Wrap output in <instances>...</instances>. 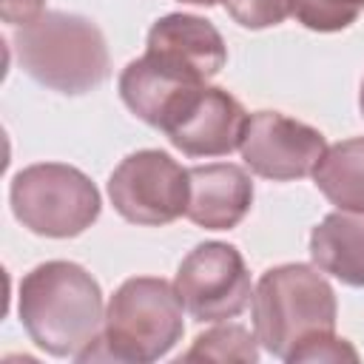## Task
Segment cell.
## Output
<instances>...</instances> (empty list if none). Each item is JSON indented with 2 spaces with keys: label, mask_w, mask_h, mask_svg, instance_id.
<instances>
[{
  "label": "cell",
  "mask_w": 364,
  "mask_h": 364,
  "mask_svg": "<svg viewBox=\"0 0 364 364\" xmlns=\"http://www.w3.org/2000/svg\"><path fill=\"white\" fill-rule=\"evenodd\" d=\"M17 310L28 338L57 358L85 361L105 324L102 290L74 262H46L26 273Z\"/></svg>",
  "instance_id": "6da1fadb"
},
{
  "label": "cell",
  "mask_w": 364,
  "mask_h": 364,
  "mask_svg": "<svg viewBox=\"0 0 364 364\" xmlns=\"http://www.w3.org/2000/svg\"><path fill=\"white\" fill-rule=\"evenodd\" d=\"M23 71L60 94H88L111 74L102 31L80 14L43 11L11 37Z\"/></svg>",
  "instance_id": "7a4b0ae2"
},
{
  "label": "cell",
  "mask_w": 364,
  "mask_h": 364,
  "mask_svg": "<svg viewBox=\"0 0 364 364\" xmlns=\"http://www.w3.org/2000/svg\"><path fill=\"white\" fill-rule=\"evenodd\" d=\"M253 327L259 344L287 361L304 341L336 330V293L307 264L270 267L253 293Z\"/></svg>",
  "instance_id": "3957f363"
},
{
  "label": "cell",
  "mask_w": 364,
  "mask_h": 364,
  "mask_svg": "<svg viewBox=\"0 0 364 364\" xmlns=\"http://www.w3.org/2000/svg\"><path fill=\"white\" fill-rule=\"evenodd\" d=\"M182 301L165 279L136 276L117 287L102 324V353L114 361L148 364L173 350L182 338Z\"/></svg>",
  "instance_id": "277c9868"
},
{
  "label": "cell",
  "mask_w": 364,
  "mask_h": 364,
  "mask_svg": "<svg viewBox=\"0 0 364 364\" xmlns=\"http://www.w3.org/2000/svg\"><path fill=\"white\" fill-rule=\"evenodd\" d=\"M11 210L23 228L37 236H80L100 216V193L94 182L60 162L23 168L11 179Z\"/></svg>",
  "instance_id": "5b68a950"
},
{
  "label": "cell",
  "mask_w": 364,
  "mask_h": 364,
  "mask_svg": "<svg viewBox=\"0 0 364 364\" xmlns=\"http://www.w3.org/2000/svg\"><path fill=\"white\" fill-rule=\"evenodd\" d=\"M108 196L125 222L168 225L188 210V171L165 151H136L114 168Z\"/></svg>",
  "instance_id": "8992f818"
},
{
  "label": "cell",
  "mask_w": 364,
  "mask_h": 364,
  "mask_svg": "<svg viewBox=\"0 0 364 364\" xmlns=\"http://www.w3.org/2000/svg\"><path fill=\"white\" fill-rule=\"evenodd\" d=\"M176 296L196 321L236 318L250 301V273L242 253L225 242L196 245L176 270Z\"/></svg>",
  "instance_id": "52a82bcc"
},
{
  "label": "cell",
  "mask_w": 364,
  "mask_h": 364,
  "mask_svg": "<svg viewBox=\"0 0 364 364\" xmlns=\"http://www.w3.org/2000/svg\"><path fill=\"white\" fill-rule=\"evenodd\" d=\"M239 148L245 165L256 176L290 182L316 171L327 151V142L307 122H299L279 111H259L247 119Z\"/></svg>",
  "instance_id": "ba28073f"
},
{
  "label": "cell",
  "mask_w": 364,
  "mask_h": 364,
  "mask_svg": "<svg viewBox=\"0 0 364 364\" xmlns=\"http://www.w3.org/2000/svg\"><path fill=\"white\" fill-rule=\"evenodd\" d=\"M247 119L233 94L202 85L168 122L165 134L185 156H225L242 145Z\"/></svg>",
  "instance_id": "9c48e42d"
},
{
  "label": "cell",
  "mask_w": 364,
  "mask_h": 364,
  "mask_svg": "<svg viewBox=\"0 0 364 364\" xmlns=\"http://www.w3.org/2000/svg\"><path fill=\"white\" fill-rule=\"evenodd\" d=\"M205 82L168 65L154 54H142L128 63L119 74V97L122 102L148 125L165 131L168 122L179 114V108L202 88Z\"/></svg>",
  "instance_id": "30bf717a"
},
{
  "label": "cell",
  "mask_w": 364,
  "mask_h": 364,
  "mask_svg": "<svg viewBox=\"0 0 364 364\" xmlns=\"http://www.w3.org/2000/svg\"><path fill=\"white\" fill-rule=\"evenodd\" d=\"M145 51L202 82L216 77L228 60L222 34L196 14H168L156 20L148 31Z\"/></svg>",
  "instance_id": "8fae6325"
},
{
  "label": "cell",
  "mask_w": 364,
  "mask_h": 364,
  "mask_svg": "<svg viewBox=\"0 0 364 364\" xmlns=\"http://www.w3.org/2000/svg\"><path fill=\"white\" fill-rule=\"evenodd\" d=\"M253 205V182L245 168L230 162L188 168V210L185 216L205 230L236 228Z\"/></svg>",
  "instance_id": "7c38bea8"
},
{
  "label": "cell",
  "mask_w": 364,
  "mask_h": 364,
  "mask_svg": "<svg viewBox=\"0 0 364 364\" xmlns=\"http://www.w3.org/2000/svg\"><path fill=\"white\" fill-rule=\"evenodd\" d=\"M310 256L321 273L364 287V213L336 210L310 233Z\"/></svg>",
  "instance_id": "4fadbf2b"
},
{
  "label": "cell",
  "mask_w": 364,
  "mask_h": 364,
  "mask_svg": "<svg viewBox=\"0 0 364 364\" xmlns=\"http://www.w3.org/2000/svg\"><path fill=\"white\" fill-rule=\"evenodd\" d=\"M313 179L338 210L364 213V136L327 148L313 171Z\"/></svg>",
  "instance_id": "5bb4252c"
},
{
  "label": "cell",
  "mask_w": 364,
  "mask_h": 364,
  "mask_svg": "<svg viewBox=\"0 0 364 364\" xmlns=\"http://www.w3.org/2000/svg\"><path fill=\"white\" fill-rule=\"evenodd\" d=\"M256 341L259 338L250 336L245 327L225 324V327H213V330L196 336L193 347L182 358L185 361H196V358H208V361H256L259 358Z\"/></svg>",
  "instance_id": "9a60e30c"
},
{
  "label": "cell",
  "mask_w": 364,
  "mask_h": 364,
  "mask_svg": "<svg viewBox=\"0 0 364 364\" xmlns=\"http://www.w3.org/2000/svg\"><path fill=\"white\" fill-rule=\"evenodd\" d=\"M364 9V0H299L296 17L313 31H341Z\"/></svg>",
  "instance_id": "2e32d148"
},
{
  "label": "cell",
  "mask_w": 364,
  "mask_h": 364,
  "mask_svg": "<svg viewBox=\"0 0 364 364\" xmlns=\"http://www.w3.org/2000/svg\"><path fill=\"white\" fill-rule=\"evenodd\" d=\"M230 17L245 28H267L279 26L290 14H296L299 0H225Z\"/></svg>",
  "instance_id": "e0dca14e"
},
{
  "label": "cell",
  "mask_w": 364,
  "mask_h": 364,
  "mask_svg": "<svg viewBox=\"0 0 364 364\" xmlns=\"http://www.w3.org/2000/svg\"><path fill=\"white\" fill-rule=\"evenodd\" d=\"M358 361V353L344 341L336 338L333 333L327 336H316L310 341H304L287 361Z\"/></svg>",
  "instance_id": "ac0fdd59"
},
{
  "label": "cell",
  "mask_w": 364,
  "mask_h": 364,
  "mask_svg": "<svg viewBox=\"0 0 364 364\" xmlns=\"http://www.w3.org/2000/svg\"><path fill=\"white\" fill-rule=\"evenodd\" d=\"M46 0H3V20L11 26H26L43 14Z\"/></svg>",
  "instance_id": "d6986e66"
},
{
  "label": "cell",
  "mask_w": 364,
  "mask_h": 364,
  "mask_svg": "<svg viewBox=\"0 0 364 364\" xmlns=\"http://www.w3.org/2000/svg\"><path fill=\"white\" fill-rule=\"evenodd\" d=\"M182 3H196V6H213V3H225V0H182Z\"/></svg>",
  "instance_id": "ffe728a7"
},
{
  "label": "cell",
  "mask_w": 364,
  "mask_h": 364,
  "mask_svg": "<svg viewBox=\"0 0 364 364\" xmlns=\"http://www.w3.org/2000/svg\"><path fill=\"white\" fill-rule=\"evenodd\" d=\"M358 105H361V114H364V82H361V94H358Z\"/></svg>",
  "instance_id": "44dd1931"
}]
</instances>
